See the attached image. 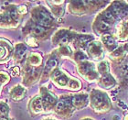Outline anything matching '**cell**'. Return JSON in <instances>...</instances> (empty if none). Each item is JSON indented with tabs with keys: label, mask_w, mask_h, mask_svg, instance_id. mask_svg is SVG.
<instances>
[{
	"label": "cell",
	"mask_w": 128,
	"mask_h": 120,
	"mask_svg": "<svg viewBox=\"0 0 128 120\" xmlns=\"http://www.w3.org/2000/svg\"><path fill=\"white\" fill-rule=\"evenodd\" d=\"M60 52L63 54L69 55V54H70V49L68 48V47H62V50H60Z\"/></svg>",
	"instance_id": "4316f807"
},
{
	"label": "cell",
	"mask_w": 128,
	"mask_h": 120,
	"mask_svg": "<svg viewBox=\"0 0 128 120\" xmlns=\"http://www.w3.org/2000/svg\"><path fill=\"white\" fill-rule=\"evenodd\" d=\"M12 47L8 41L5 40H0V61H5L10 56Z\"/></svg>",
	"instance_id": "277c9868"
},
{
	"label": "cell",
	"mask_w": 128,
	"mask_h": 120,
	"mask_svg": "<svg viewBox=\"0 0 128 120\" xmlns=\"http://www.w3.org/2000/svg\"><path fill=\"white\" fill-rule=\"evenodd\" d=\"M52 79L54 80V82L60 86H66L68 85L70 80L67 78V76L65 74H63L62 72H60V71H55L52 73Z\"/></svg>",
	"instance_id": "8992f818"
},
{
	"label": "cell",
	"mask_w": 128,
	"mask_h": 120,
	"mask_svg": "<svg viewBox=\"0 0 128 120\" xmlns=\"http://www.w3.org/2000/svg\"><path fill=\"white\" fill-rule=\"evenodd\" d=\"M75 57H76V60H84L86 58V56L82 51H78L76 55H75Z\"/></svg>",
	"instance_id": "484cf974"
},
{
	"label": "cell",
	"mask_w": 128,
	"mask_h": 120,
	"mask_svg": "<svg viewBox=\"0 0 128 120\" xmlns=\"http://www.w3.org/2000/svg\"><path fill=\"white\" fill-rule=\"evenodd\" d=\"M0 120H9L8 117H2V118H0Z\"/></svg>",
	"instance_id": "f546056e"
},
{
	"label": "cell",
	"mask_w": 128,
	"mask_h": 120,
	"mask_svg": "<svg viewBox=\"0 0 128 120\" xmlns=\"http://www.w3.org/2000/svg\"><path fill=\"white\" fill-rule=\"evenodd\" d=\"M68 86L72 90H78V89L80 88V83L78 80L72 79V80H70L69 83H68Z\"/></svg>",
	"instance_id": "d6986e66"
},
{
	"label": "cell",
	"mask_w": 128,
	"mask_h": 120,
	"mask_svg": "<svg viewBox=\"0 0 128 120\" xmlns=\"http://www.w3.org/2000/svg\"><path fill=\"white\" fill-rule=\"evenodd\" d=\"M27 48L24 46V44H18L15 48V59L16 60H21L24 55L26 54Z\"/></svg>",
	"instance_id": "5bb4252c"
},
{
	"label": "cell",
	"mask_w": 128,
	"mask_h": 120,
	"mask_svg": "<svg viewBox=\"0 0 128 120\" xmlns=\"http://www.w3.org/2000/svg\"><path fill=\"white\" fill-rule=\"evenodd\" d=\"M30 108L35 114H38L43 109V101L40 97H36L32 100L30 104Z\"/></svg>",
	"instance_id": "30bf717a"
},
{
	"label": "cell",
	"mask_w": 128,
	"mask_h": 120,
	"mask_svg": "<svg viewBox=\"0 0 128 120\" xmlns=\"http://www.w3.org/2000/svg\"><path fill=\"white\" fill-rule=\"evenodd\" d=\"M27 42L28 43V45H30V46H37L34 44V43H36V41H35V40L33 38H28V39H27Z\"/></svg>",
	"instance_id": "f1b7e54d"
},
{
	"label": "cell",
	"mask_w": 128,
	"mask_h": 120,
	"mask_svg": "<svg viewBox=\"0 0 128 120\" xmlns=\"http://www.w3.org/2000/svg\"><path fill=\"white\" fill-rule=\"evenodd\" d=\"M79 71L82 75H85L89 79H94L96 78V72H94V64L90 62H82L79 66Z\"/></svg>",
	"instance_id": "3957f363"
},
{
	"label": "cell",
	"mask_w": 128,
	"mask_h": 120,
	"mask_svg": "<svg viewBox=\"0 0 128 120\" xmlns=\"http://www.w3.org/2000/svg\"><path fill=\"white\" fill-rule=\"evenodd\" d=\"M43 103L47 104L50 106H53V105H55L57 104L56 96H54L52 93H48V92H46L43 94Z\"/></svg>",
	"instance_id": "4fadbf2b"
},
{
	"label": "cell",
	"mask_w": 128,
	"mask_h": 120,
	"mask_svg": "<svg viewBox=\"0 0 128 120\" xmlns=\"http://www.w3.org/2000/svg\"><path fill=\"white\" fill-rule=\"evenodd\" d=\"M92 104L95 109L98 110H107L109 108V99L105 93L94 91L92 95Z\"/></svg>",
	"instance_id": "6da1fadb"
},
{
	"label": "cell",
	"mask_w": 128,
	"mask_h": 120,
	"mask_svg": "<svg viewBox=\"0 0 128 120\" xmlns=\"http://www.w3.org/2000/svg\"><path fill=\"white\" fill-rule=\"evenodd\" d=\"M91 40H92V38L89 37V36H80L78 39V42L80 43V45H85L90 41Z\"/></svg>",
	"instance_id": "cb8c5ba5"
},
{
	"label": "cell",
	"mask_w": 128,
	"mask_h": 120,
	"mask_svg": "<svg viewBox=\"0 0 128 120\" xmlns=\"http://www.w3.org/2000/svg\"><path fill=\"white\" fill-rule=\"evenodd\" d=\"M70 106H72V100H69V99H67V98L62 99V100L57 104L56 111L58 113L65 112L67 109L70 108Z\"/></svg>",
	"instance_id": "8fae6325"
},
{
	"label": "cell",
	"mask_w": 128,
	"mask_h": 120,
	"mask_svg": "<svg viewBox=\"0 0 128 120\" xmlns=\"http://www.w3.org/2000/svg\"><path fill=\"white\" fill-rule=\"evenodd\" d=\"M18 23L15 22V19H11L8 15H1L0 16V27L5 28H14Z\"/></svg>",
	"instance_id": "9c48e42d"
},
{
	"label": "cell",
	"mask_w": 128,
	"mask_h": 120,
	"mask_svg": "<svg viewBox=\"0 0 128 120\" xmlns=\"http://www.w3.org/2000/svg\"><path fill=\"white\" fill-rule=\"evenodd\" d=\"M9 82V75L5 72H0V84H6Z\"/></svg>",
	"instance_id": "603a6c76"
},
{
	"label": "cell",
	"mask_w": 128,
	"mask_h": 120,
	"mask_svg": "<svg viewBox=\"0 0 128 120\" xmlns=\"http://www.w3.org/2000/svg\"><path fill=\"white\" fill-rule=\"evenodd\" d=\"M46 120H51V119H46Z\"/></svg>",
	"instance_id": "d6a6232c"
},
{
	"label": "cell",
	"mask_w": 128,
	"mask_h": 120,
	"mask_svg": "<svg viewBox=\"0 0 128 120\" xmlns=\"http://www.w3.org/2000/svg\"><path fill=\"white\" fill-rule=\"evenodd\" d=\"M18 13L20 14H26L27 13V8H26V6H21V7H19L18 8Z\"/></svg>",
	"instance_id": "83f0119b"
},
{
	"label": "cell",
	"mask_w": 128,
	"mask_h": 120,
	"mask_svg": "<svg viewBox=\"0 0 128 120\" xmlns=\"http://www.w3.org/2000/svg\"><path fill=\"white\" fill-rule=\"evenodd\" d=\"M102 41H104V43L108 49H112L115 45V41L114 40V38L112 36H110V35H104Z\"/></svg>",
	"instance_id": "2e32d148"
},
{
	"label": "cell",
	"mask_w": 128,
	"mask_h": 120,
	"mask_svg": "<svg viewBox=\"0 0 128 120\" xmlns=\"http://www.w3.org/2000/svg\"><path fill=\"white\" fill-rule=\"evenodd\" d=\"M86 104H87V95L85 94H79V95L73 96L72 98V104L78 109L84 107Z\"/></svg>",
	"instance_id": "ba28073f"
},
{
	"label": "cell",
	"mask_w": 128,
	"mask_h": 120,
	"mask_svg": "<svg viewBox=\"0 0 128 120\" xmlns=\"http://www.w3.org/2000/svg\"><path fill=\"white\" fill-rule=\"evenodd\" d=\"M33 19L38 26L43 28L50 27L52 22V18L43 8H37L33 12Z\"/></svg>",
	"instance_id": "7a4b0ae2"
},
{
	"label": "cell",
	"mask_w": 128,
	"mask_h": 120,
	"mask_svg": "<svg viewBox=\"0 0 128 120\" xmlns=\"http://www.w3.org/2000/svg\"><path fill=\"white\" fill-rule=\"evenodd\" d=\"M10 73L12 76H16V75H18L19 74V68L16 66L13 67L10 71Z\"/></svg>",
	"instance_id": "d4e9b609"
},
{
	"label": "cell",
	"mask_w": 128,
	"mask_h": 120,
	"mask_svg": "<svg viewBox=\"0 0 128 120\" xmlns=\"http://www.w3.org/2000/svg\"><path fill=\"white\" fill-rule=\"evenodd\" d=\"M25 94H26V90L20 85L15 86V87L10 91L11 98L13 99V100H15V101L22 100V99L25 97Z\"/></svg>",
	"instance_id": "52a82bcc"
},
{
	"label": "cell",
	"mask_w": 128,
	"mask_h": 120,
	"mask_svg": "<svg viewBox=\"0 0 128 120\" xmlns=\"http://www.w3.org/2000/svg\"><path fill=\"white\" fill-rule=\"evenodd\" d=\"M57 64H58V61H57L56 59H50L47 62V65H46V70L47 71H51V70H53L55 67L57 66Z\"/></svg>",
	"instance_id": "44dd1931"
},
{
	"label": "cell",
	"mask_w": 128,
	"mask_h": 120,
	"mask_svg": "<svg viewBox=\"0 0 128 120\" xmlns=\"http://www.w3.org/2000/svg\"><path fill=\"white\" fill-rule=\"evenodd\" d=\"M88 51L90 55L96 60L101 59V57L102 56V49L101 44H99V42L91 43L88 47Z\"/></svg>",
	"instance_id": "5b68a950"
},
{
	"label": "cell",
	"mask_w": 128,
	"mask_h": 120,
	"mask_svg": "<svg viewBox=\"0 0 128 120\" xmlns=\"http://www.w3.org/2000/svg\"><path fill=\"white\" fill-rule=\"evenodd\" d=\"M112 13L114 16L123 17L126 15V10L124 6H122L121 4H119V3H114V4H112Z\"/></svg>",
	"instance_id": "7c38bea8"
},
{
	"label": "cell",
	"mask_w": 128,
	"mask_h": 120,
	"mask_svg": "<svg viewBox=\"0 0 128 120\" xmlns=\"http://www.w3.org/2000/svg\"><path fill=\"white\" fill-rule=\"evenodd\" d=\"M101 83L105 88H111L112 86L115 84V81L110 74H105L104 77L102 78Z\"/></svg>",
	"instance_id": "9a60e30c"
},
{
	"label": "cell",
	"mask_w": 128,
	"mask_h": 120,
	"mask_svg": "<svg viewBox=\"0 0 128 120\" xmlns=\"http://www.w3.org/2000/svg\"><path fill=\"white\" fill-rule=\"evenodd\" d=\"M126 120H128V115H127V117H126Z\"/></svg>",
	"instance_id": "4dcf8cb0"
},
{
	"label": "cell",
	"mask_w": 128,
	"mask_h": 120,
	"mask_svg": "<svg viewBox=\"0 0 128 120\" xmlns=\"http://www.w3.org/2000/svg\"><path fill=\"white\" fill-rule=\"evenodd\" d=\"M30 62L32 64V65H34V66H38L40 63H41V56H40V54L38 53H32L30 54Z\"/></svg>",
	"instance_id": "e0dca14e"
},
{
	"label": "cell",
	"mask_w": 128,
	"mask_h": 120,
	"mask_svg": "<svg viewBox=\"0 0 128 120\" xmlns=\"http://www.w3.org/2000/svg\"><path fill=\"white\" fill-rule=\"evenodd\" d=\"M83 120H90V119H83Z\"/></svg>",
	"instance_id": "1f68e13d"
},
{
	"label": "cell",
	"mask_w": 128,
	"mask_h": 120,
	"mask_svg": "<svg viewBox=\"0 0 128 120\" xmlns=\"http://www.w3.org/2000/svg\"><path fill=\"white\" fill-rule=\"evenodd\" d=\"M0 92H1V88H0Z\"/></svg>",
	"instance_id": "836d02e7"
},
{
	"label": "cell",
	"mask_w": 128,
	"mask_h": 120,
	"mask_svg": "<svg viewBox=\"0 0 128 120\" xmlns=\"http://www.w3.org/2000/svg\"><path fill=\"white\" fill-rule=\"evenodd\" d=\"M46 31V28H43L41 26L36 25L32 28V33L34 35H41Z\"/></svg>",
	"instance_id": "7402d4cb"
},
{
	"label": "cell",
	"mask_w": 128,
	"mask_h": 120,
	"mask_svg": "<svg viewBox=\"0 0 128 120\" xmlns=\"http://www.w3.org/2000/svg\"><path fill=\"white\" fill-rule=\"evenodd\" d=\"M8 113H9V108L8 104L5 103H0V118L8 117Z\"/></svg>",
	"instance_id": "ac0fdd59"
},
{
	"label": "cell",
	"mask_w": 128,
	"mask_h": 120,
	"mask_svg": "<svg viewBox=\"0 0 128 120\" xmlns=\"http://www.w3.org/2000/svg\"><path fill=\"white\" fill-rule=\"evenodd\" d=\"M98 70H99V72H100V73H102V74H105V73L107 74V72H108V71H109L108 63H107V62H105V61H104V62L100 63V65L98 66Z\"/></svg>",
	"instance_id": "ffe728a7"
}]
</instances>
